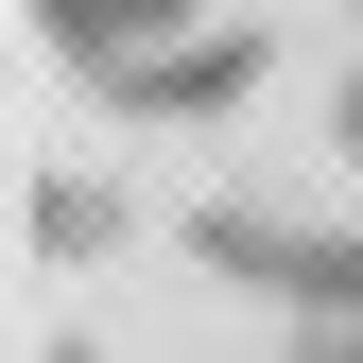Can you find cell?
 <instances>
[{
    "label": "cell",
    "instance_id": "cell-2",
    "mask_svg": "<svg viewBox=\"0 0 363 363\" xmlns=\"http://www.w3.org/2000/svg\"><path fill=\"white\" fill-rule=\"evenodd\" d=\"M242 86H259V35H225V18H208L191 52H156V69H121L104 104H139V121H225Z\"/></svg>",
    "mask_w": 363,
    "mask_h": 363
},
{
    "label": "cell",
    "instance_id": "cell-1",
    "mask_svg": "<svg viewBox=\"0 0 363 363\" xmlns=\"http://www.w3.org/2000/svg\"><path fill=\"white\" fill-rule=\"evenodd\" d=\"M35 35L86 69V86H121V69H156V52H191L208 35V0H35Z\"/></svg>",
    "mask_w": 363,
    "mask_h": 363
},
{
    "label": "cell",
    "instance_id": "cell-3",
    "mask_svg": "<svg viewBox=\"0 0 363 363\" xmlns=\"http://www.w3.org/2000/svg\"><path fill=\"white\" fill-rule=\"evenodd\" d=\"M329 139H346V173H363V52L329 69Z\"/></svg>",
    "mask_w": 363,
    "mask_h": 363
}]
</instances>
